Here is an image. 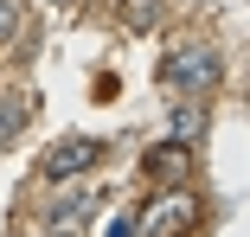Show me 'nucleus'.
I'll list each match as a JSON object with an SVG mask.
<instances>
[{
    "instance_id": "f257e3e1",
    "label": "nucleus",
    "mask_w": 250,
    "mask_h": 237,
    "mask_svg": "<svg viewBox=\"0 0 250 237\" xmlns=\"http://www.w3.org/2000/svg\"><path fill=\"white\" fill-rule=\"evenodd\" d=\"M161 83L173 90V97H206V90L218 83V52H212L206 39L173 45V52L161 58Z\"/></svg>"
},
{
    "instance_id": "f03ea898",
    "label": "nucleus",
    "mask_w": 250,
    "mask_h": 237,
    "mask_svg": "<svg viewBox=\"0 0 250 237\" xmlns=\"http://www.w3.org/2000/svg\"><path fill=\"white\" fill-rule=\"evenodd\" d=\"M199 224V199L186 193V186H173V193H161L154 205H147L141 218H135V231L141 237H186Z\"/></svg>"
},
{
    "instance_id": "7ed1b4c3",
    "label": "nucleus",
    "mask_w": 250,
    "mask_h": 237,
    "mask_svg": "<svg viewBox=\"0 0 250 237\" xmlns=\"http://www.w3.org/2000/svg\"><path fill=\"white\" fill-rule=\"evenodd\" d=\"M96 160H103V141H90V135H64L52 154H45V179H77L90 173Z\"/></svg>"
},
{
    "instance_id": "20e7f679",
    "label": "nucleus",
    "mask_w": 250,
    "mask_h": 237,
    "mask_svg": "<svg viewBox=\"0 0 250 237\" xmlns=\"http://www.w3.org/2000/svg\"><path fill=\"white\" fill-rule=\"evenodd\" d=\"M141 167H147V179H167V186H173V179H186L192 148H186V141H173V148H147V160H141Z\"/></svg>"
},
{
    "instance_id": "39448f33",
    "label": "nucleus",
    "mask_w": 250,
    "mask_h": 237,
    "mask_svg": "<svg viewBox=\"0 0 250 237\" xmlns=\"http://www.w3.org/2000/svg\"><path fill=\"white\" fill-rule=\"evenodd\" d=\"M26 122H32V90H7V97H0V148H7Z\"/></svg>"
},
{
    "instance_id": "423d86ee",
    "label": "nucleus",
    "mask_w": 250,
    "mask_h": 237,
    "mask_svg": "<svg viewBox=\"0 0 250 237\" xmlns=\"http://www.w3.org/2000/svg\"><path fill=\"white\" fill-rule=\"evenodd\" d=\"M199 135H206V109H199V97H180V109H173V141L192 148Z\"/></svg>"
},
{
    "instance_id": "0eeeda50",
    "label": "nucleus",
    "mask_w": 250,
    "mask_h": 237,
    "mask_svg": "<svg viewBox=\"0 0 250 237\" xmlns=\"http://www.w3.org/2000/svg\"><path fill=\"white\" fill-rule=\"evenodd\" d=\"M154 20H161V0H122V26L128 32H154Z\"/></svg>"
},
{
    "instance_id": "6e6552de",
    "label": "nucleus",
    "mask_w": 250,
    "mask_h": 237,
    "mask_svg": "<svg viewBox=\"0 0 250 237\" xmlns=\"http://www.w3.org/2000/svg\"><path fill=\"white\" fill-rule=\"evenodd\" d=\"M20 39V0H0V52Z\"/></svg>"
},
{
    "instance_id": "1a4fd4ad",
    "label": "nucleus",
    "mask_w": 250,
    "mask_h": 237,
    "mask_svg": "<svg viewBox=\"0 0 250 237\" xmlns=\"http://www.w3.org/2000/svg\"><path fill=\"white\" fill-rule=\"evenodd\" d=\"M90 205H96V199H90V193H71V199H64V205H58V224H77V218H83V212H90Z\"/></svg>"
},
{
    "instance_id": "9d476101",
    "label": "nucleus",
    "mask_w": 250,
    "mask_h": 237,
    "mask_svg": "<svg viewBox=\"0 0 250 237\" xmlns=\"http://www.w3.org/2000/svg\"><path fill=\"white\" fill-rule=\"evenodd\" d=\"M109 237H135V218H116V224H109Z\"/></svg>"
},
{
    "instance_id": "9b49d317",
    "label": "nucleus",
    "mask_w": 250,
    "mask_h": 237,
    "mask_svg": "<svg viewBox=\"0 0 250 237\" xmlns=\"http://www.w3.org/2000/svg\"><path fill=\"white\" fill-rule=\"evenodd\" d=\"M45 237H77V231H71V224H52V231H45Z\"/></svg>"
},
{
    "instance_id": "f8f14e48",
    "label": "nucleus",
    "mask_w": 250,
    "mask_h": 237,
    "mask_svg": "<svg viewBox=\"0 0 250 237\" xmlns=\"http://www.w3.org/2000/svg\"><path fill=\"white\" fill-rule=\"evenodd\" d=\"M58 7H64V0H58Z\"/></svg>"
}]
</instances>
